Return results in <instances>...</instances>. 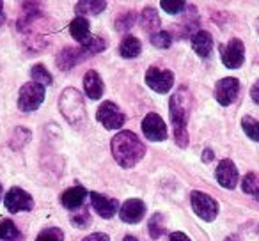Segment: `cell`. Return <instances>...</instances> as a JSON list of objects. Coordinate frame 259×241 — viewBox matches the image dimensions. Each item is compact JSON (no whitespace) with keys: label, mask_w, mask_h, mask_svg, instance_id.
I'll use <instances>...</instances> for the list:
<instances>
[{"label":"cell","mask_w":259,"mask_h":241,"mask_svg":"<svg viewBox=\"0 0 259 241\" xmlns=\"http://www.w3.org/2000/svg\"><path fill=\"white\" fill-rule=\"evenodd\" d=\"M213 151L211 149H204V153H202V160H204V162H211L213 160Z\"/></svg>","instance_id":"cell-38"},{"label":"cell","mask_w":259,"mask_h":241,"mask_svg":"<svg viewBox=\"0 0 259 241\" xmlns=\"http://www.w3.org/2000/svg\"><path fill=\"white\" fill-rule=\"evenodd\" d=\"M141 50H142V44L135 36H124L121 44H119V54L124 59H135L141 54Z\"/></svg>","instance_id":"cell-21"},{"label":"cell","mask_w":259,"mask_h":241,"mask_svg":"<svg viewBox=\"0 0 259 241\" xmlns=\"http://www.w3.org/2000/svg\"><path fill=\"white\" fill-rule=\"evenodd\" d=\"M148 229H149V234H151L153 239H156V237L163 236V234H165V223H163V215H160V213H155V215H153L151 218H149Z\"/></svg>","instance_id":"cell-25"},{"label":"cell","mask_w":259,"mask_h":241,"mask_svg":"<svg viewBox=\"0 0 259 241\" xmlns=\"http://www.w3.org/2000/svg\"><path fill=\"white\" fill-rule=\"evenodd\" d=\"M192 208H194L195 215L199 218H202L204 222H213L219 215V204L215 199H211L209 195L202 194V191H192Z\"/></svg>","instance_id":"cell-6"},{"label":"cell","mask_w":259,"mask_h":241,"mask_svg":"<svg viewBox=\"0 0 259 241\" xmlns=\"http://www.w3.org/2000/svg\"><path fill=\"white\" fill-rule=\"evenodd\" d=\"M190 43H192V48L194 52L199 55V57H208L211 54V48H213V37L209 32L206 30H199V32L192 34L190 37Z\"/></svg>","instance_id":"cell-17"},{"label":"cell","mask_w":259,"mask_h":241,"mask_svg":"<svg viewBox=\"0 0 259 241\" xmlns=\"http://www.w3.org/2000/svg\"><path fill=\"white\" fill-rule=\"evenodd\" d=\"M146 215V204L141 199H130L119 208V216L126 223H137Z\"/></svg>","instance_id":"cell-13"},{"label":"cell","mask_w":259,"mask_h":241,"mask_svg":"<svg viewBox=\"0 0 259 241\" xmlns=\"http://www.w3.org/2000/svg\"><path fill=\"white\" fill-rule=\"evenodd\" d=\"M82 241H110V237L103 232H96V234H91V236L83 237Z\"/></svg>","instance_id":"cell-35"},{"label":"cell","mask_w":259,"mask_h":241,"mask_svg":"<svg viewBox=\"0 0 259 241\" xmlns=\"http://www.w3.org/2000/svg\"><path fill=\"white\" fill-rule=\"evenodd\" d=\"M226 241H241V239H240V237H238V236H229Z\"/></svg>","instance_id":"cell-41"},{"label":"cell","mask_w":259,"mask_h":241,"mask_svg":"<svg viewBox=\"0 0 259 241\" xmlns=\"http://www.w3.org/2000/svg\"><path fill=\"white\" fill-rule=\"evenodd\" d=\"M59 108L61 114L64 115L66 121H69L71 124H78L85 119V105H83V98L73 87L62 90L61 100H59Z\"/></svg>","instance_id":"cell-3"},{"label":"cell","mask_w":259,"mask_h":241,"mask_svg":"<svg viewBox=\"0 0 259 241\" xmlns=\"http://www.w3.org/2000/svg\"><path fill=\"white\" fill-rule=\"evenodd\" d=\"M0 199H2V183H0Z\"/></svg>","instance_id":"cell-42"},{"label":"cell","mask_w":259,"mask_h":241,"mask_svg":"<svg viewBox=\"0 0 259 241\" xmlns=\"http://www.w3.org/2000/svg\"><path fill=\"white\" fill-rule=\"evenodd\" d=\"M241 128H243L248 138H252L254 142H259V121H255L250 115H245L241 119Z\"/></svg>","instance_id":"cell-26"},{"label":"cell","mask_w":259,"mask_h":241,"mask_svg":"<svg viewBox=\"0 0 259 241\" xmlns=\"http://www.w3.org/2000/svg\"><path fill=\"white\" fill-rule=\"evenodd\" d=\"M105 48H107L105 39H101V37H91L89 43L83 44L80 50H82L83 59H87V57H91V55H96V54H100V52H103Z\"/></svg>","instance_id":"cell-24"},{"label":"cell","mask_w":259,"mask_h":241,"mask_svg":"<svg viewBox=\"0 0 259 241\" xmlns=\"http://www.w3.org/2000/svg\"><path fill=\"white\" fill-rule=\"evenodd\" d=\"M241 190H243L245 194L257 197L259 195V177L255 176L254 172H248L247 176L241 179Z\"/></svg>","instance_id":"cell-27"},{"label":"cell","mask_w":259,"mask_h":241,"mask_svg":"<svg viewBox=\"0 0 259 241\" xmlns=\"http://www.w3.org/2000/svg\"><path fill=\"white\" fill-rule=\"evenodd\" d=\"M64 239V232L59 227H48V229L41 230L36 241H62Z\"/></svg>","instance_id":"cell-30"},{"label":"cell","mask_w":259,"mask_h":241,"mask_svg":"<svg viewBox=\"0 0 259 241\" xmlns=\"http://www.w3.org/2000/svg\"><path fill=\"white\" fill-rule=\"evenodd\" d=\"M83 90L91 100H100L103 96V82H101L100 75L96 71H87L83 76Z\"/></svg>","instance_id":"cell-19"},{"label":"cell","mask_w":259,"mask_h":241,"mask_svg":"<svg viewBox=\"0 0 259 241\" xmlns=\"http://www.w3.org/2000/svg\"><path fill=\"white\" fill-rule=\"evenodd\" d=\"M151 44L156 48H169L172 44V37H170L169 32L160 30V32L151 34Z\"/></svg>","instance_id":"cell-33"},{"label":"cell","mask_w":259,"mask_h":241,"mask_svg":"<svg viewBox=\"0 0 259 241\" xmlns=\"http://www.w3.org/2000/svg\"><path fill=\"white\" fill-rule=\"evenodd\" d=\"M91 202H93V208L96 209V213L101 216V218H112L117 211V201L115 199H108L105 195L98 194V191H93L91 194Z\"/></svg>","instance_id":"cell-14"},{"label":"cell","mask_w":259,"mask_h":241,"mask_svg":"<svg viewBox=\"0 0 259 241\" xmlns=\"http://www.w3.org/2000/svg\"><path fill=\"white\" fill-rule=\"evenodd\" d=\"M4 22H6V16H4V13H2V2H0V27H2Z\"/></svg>","instance_id":"cell-39"},{"label":"cell","mask_w":259,"mask_h":241,"mask_svg":"<svg viewBox=\"0 0 259 241\" xmlns=\"http://www.w3.org/2000/svg\"><path fill=\"white\" fill-rule=\"evenodd\" d=\"M250 98H252V101H254V103H257V105H259V80L254 83V85H252V89H250Z\"/></svg>","instance_id":"cell-36"},{"label":"cell","mask_w":259,"mask_h":241,"mask_svg":"<svg viewBox=\"0 0 259 241\" xmlns=\"http://www.w3.org/2000/svg\"><path fill=\"white\" fill-rule=\"evenodd\" d=\"M122 241H139V239L135 236H124L122 237Z\"/></svg>","instance_id":"cell-40"},{"label":"cell","mask_w":259,"mask_h":241,"mask_svg":"<svg viewBox=\"0 0 259 241\" xmlns=\"http://www.w3.org/2000/svg\"><path fill=\"white\" fill-rule=\"evenodd\" d=\"M141 23H142V29H144L146 32L155 34V30L160 27V16H158V13H156V9L146 8L141 15Z\"/></svg>","instance_id":"cell-22"},{"label":"cell","mask_w":259,"mask_h":241,"mask_svg":"<svg viewBox=\"0 0 259 241\" xmlns=\"http://www.w3.org/2000/svg\"><path fill=\"white\" fill-rule=\"evenodd\" d=\"M169 110H170V121L174 126V140L180 148H187L188 146V131H187V121L188 114H190V92L188 89L181 87L172 94L169 101Z\"/></svg>","instance_id":"cell-2"},{"label":"cell","mask_w":259,"mask_h":241,"mask_svg":"<svg viewBox=\"0 0 259 241\" xmlns=\"http://www.w3.org/2000/svg\"><path fill=\"white\" fill-rule=\"evenodd\" d=\"M169 241H190V237L185 232H174L169 236Z\"/></svg>","instance_id":"cell-37"},{"label":"cell","mask_w":259,"mask_h":241,"mask_svg":"<svg viewBox=\"0 0 259 241\" xmlns=\"http://www.w3.org/2000/svg\"><path fill=\"white\" fill-rule=\"evenodd\" d=\"M71 222H73V225L78 227V229H87V227L91 225V215H89V211H87L85 208L76 209V213L71 216Z\"/></svg>","instance_id":"cell-31"},{"label":"cell","mask_w":259,"mask_h":241,"mask_svg":"<svg viewBox=\"0 0 259 241\" xmlns=\"http://www.w3.org/2000/svg\"><path fill=\"white\" fill-rule=\"evenodd\" d=\"M135 23V15L134 13H124V15H121L117 18V23H115V29L119 30V32H124V30L132 29Z\"/></svg>","instance_id":"cell-34"},{"label":"cell","mask_w":259,"mask_h":241,"mask_svg":"<svg viewBox=\"0 0 259 241\" xmlns=\"http://www.w3.org/2000/svg\"><path fill=\"white\" fill-rule=\"evenodd\" d=\"M82 59H83V55L80 48H64V50H61L57 54L55 62H57L61 71H69V69L75 68V64H78Z\"/></svg>","instance_id":"cell-15"},{"label":"cell","mask_w":259,"mask_h":241,"mask_svg":"<svg viewBox=\"0 0 259 241\" xmlns=\"http://www.w3.org/2000/svg\"><path fill=\"white\" fill-rule=\"evenodd\" d=\"M257 32H259V20H257Z\"/></svg>","instance_id":"cell-43"},{"label":"cell","mask_w":259,"mask_h":241,"mask_svg":"<svg viewBox=\"0 0 259 241\" xmlns=\"http://www.w3.org/2000/svg\"><path fill=\"white\" fill-rule=\"evenodd\" d=\"M30 76L36 83H41V85H52V75L48 73V69L45 68L43 64H36L30 71Z\"/></svg>","instance_id":"cell-28"},{"label":"cell","mask_w":259,"mask_h":241,"mask_svg":"<svg viewBox=\"0 0 259 241\" xmlns=\"http://www.w3.org/2000/svg\"><path fill=\"white\" fill-rule=\"evenodd\" d=\"M160 6L169 15H178V13L185 11V8H187V4H185L183 0H162Z\"/></svg>","instance_id":"cell-32"},{"label":"cell","mask_w":259,"mask_h":241,"mask_svg":"<svg viewBox=\"0 0 259 241\" xmlns=\"http://www.w3.org/2000/svg\"><path fill=\"white\" fill-rule=\"evenodd\" d=\"M96 119L107 130H119L124 124L126 115L119 110V107L112 101H103L96 112Z\"/></svg>","instance_id":"cell-5"},{"label":"cell","mask_w":259,"mask_h":241,"mask_svg":"<svg viewBox=\"0 0 259 241\" xmlns=\"http://www.w3.org/2000/svg\"><path fill=\"white\" fill-rule=\"evenodd\" d=\"M112 155L114 160L124 169L137 165L146 155V146L141 142V138L134 131H119L112 138Z\"/></svg>","instance_id":"cell-1"},{"label":"cell","mask_w":259,"mask_h":241,"mask_svg":"<svg viewBox=\"0 0 259 241\" xmlns=\"http://www.w3.org/2000/svg\"><path fill=\"white\" fill-rule=\"evenodd\" d=\"M30 140V130H25V128H16L13 131V138H11V148L13 149H22L27 142Z\"/></svg>","instance_id":"cell-29"},{"label":"cell","mask_w":259,"mask_h":241,"mask_svg":"<svg viewBox=\"0 0 259 241\" xmlns=\"http://www.w3.org/2000/svg\"><path fill=\"white\" fill-rule=\"evenodd\" d=\"M146 83L148 87H151L155 92L165 94L170 90V87L174 85V73L169 69H162V68H149L146 71Z\"/></svg>","instance_id":"cell-7"},{"label":"cell","mask_w":259,"mask_h":241,"mask_svg":"<svg viewBox=\"0 0 259 241\" xmlns=\"http://www.w3.org/2000/svg\"><path fill=\"white\" fill-rule=\"evenodd\" d=\"M222 50V62L226 68L229 69H238L245 61V46L240 39L233 37L226 46L220 48Z\"/></svg>","instance_id":"cell-9"},{"label":"cell","mask_w":259,"mask_h":241,"mask_svg":"<svg viewBox=\"0 0 259 241\" xmlns=\"http://www.w3.org/2000/svg\"><path fill=\"white\" fill-rule=\"evenodd\" d=\"M4 204L9 213H20V211H30L34 208V199L27 194L25 190L15 186L6 194Z\"/></svg>","instance_id":"cell-8"},{"label":"cell","mask_w":259,"mask_h":241,"mask_svg":"<svg viewBox=\"0 0 259 241\" xmlns=\"http://www.w3.org/2000/svg\"><path fill=\"white\" fill-rule=\"evenodd\" d=\"M23 236L11 220L0 222V241H22Z\"/></svg>","instance_id":"cell-23"},{"label":"cell","mask_w":259,"mask_h":241,"mask_svg":"<svg viewBox=\"0 0 259 241\" xmlns=\"http://www.w3.org/2000/svg\"><path fill=\"white\" fill-rule=\"evenodd\" d=\"M107 8V2L105 0H83V2H78L75 8L76 15L85 18V16L91 15H100V13L105 11Z\"/></svg>","instance_id":"cell-20"},{"label":"cell","mask_w":259,"mask_h":241,"mask_svg":"<svg viewBox=\"0 0 259 241\" xmlns=\"http://www.w3.org/2000/svg\"><path fill=\"white\" fill-rule=\"evenodd\" d=\"M85 197H87L85 188H83V186H73V188H68V190L62 194L61 202H62V206H64V208L75 211V209L82 208Z\"/></svg>","instance_id":"cell-16"},{"label":"cell","mask_w":259,"mask_h":241,"mask_svg":"<svg viewBox=\"0 0 259 241\" xmlns=\"http://www.w3.org/2000/svg\"><path fill=\"white\" fill-rule=\"evenodd\" d=\"M45 101V87L41 83L29 82L20 89L18 108L22 112H32L41 107Z\"/></svg>","instance_id":"cell-4"},{"label":"cell","mask_w":259,"mask_h":241,"mask_svg":"<svg viewBox=\"0 0 259 241\" xmlns=\"http://www.w3.org/2000/svg\"><path fill=\"white\" fill-rule=\"evenodd\" d=\"M142 131L144 135L153 142H162L167 138V124L163 123V119L158 114L151 112L144 117L142 121Z\"/></svg>","instance_id":"cell-10"},{"label":"cell","mask_w":259,"mask_h":241,"mask_svg":"<svg viewBox=\"0 0 259 241\" xmlns=\"http://www.w3.org/2000/svg\"><path fill=\"white\" fill-rule=\"evenodd\" d=\"M69 34L75 41H78L80 44H85L91 41V27H89V22L82 16H76L71 23H69Z\"/></svg>","instance_id":"cell-18"},{"label":"cell","mask_w":259,"mask_h":241,"mask_svg":"<svg viewBox=\"0 0 259 241\" xmlns=\"http://www.w3.org/2000/svg\"><path fill=\"white\" fill-rule=\"evenodd\" d=\"M238 92H240V82L233 76H227V78L219 80V83L215 85V98L222 107L231 105L236 100Z\"/></svg>","instance_id":"cell-11"},{"label":"cell","mask_w":259,"mask_h":241,"mask_svg":"<svg viewBox=\"0 0 259 241\" xmlns=\"http://www.w3.org/2000/svg\"><path fill=\"white\" fill-rule=\"evenodd\" d=\"M215 177L220 186L227 188V190L236 188L238 179H240L236 165H234L231 160H222V162L219 163V167H217V170H215Z\"/></svg>","instance_id":"cell-12"}]
</instances>
